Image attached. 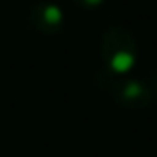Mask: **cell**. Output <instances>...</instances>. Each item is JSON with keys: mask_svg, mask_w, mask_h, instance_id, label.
<instances>
[{"mask_svg": "<svg viewBox=\"0 0 157 157\" xmlns=\"http://www.w3.org/2000/svg\"><path fill=\"white\" fill-rule=\"evenodd\" d=\"M96 86L105 92L117 105L125 107V109H145L153 101V94H151L149 84H145L139 78H133L131 74H111L105 68L96 72L94 76Z\"/></svg>", "mask_w": 157, "mask_h": 157, "instance_id": "obj_1", "label": "cell"}, {"mask_svg": "<svg viewBox=\"0 0 157 157\" xmlns=\"http://www.w3.org/2000/svg\"><path fill=\"white\" fill-rule=\"evenodd\" d=\"M100 54L104 68L111 74H131L139 60V46L135 36L121 26H109L101 34Z\"/></svg>", "mask_w": 157, "mask_h": 157, "instance_id": "obj_2", "label": "cell"}, {"mask_svg": "<svg viewBox=\"0 0 157 157\" xmlns=\"http://www.w3.org/2000/svg\"><path fill=\"white\" fill-rule=\"evenodd\" d=\"M28 24L34 32L42 36H56L64 28V10L56 2L38 0L28 12Z\"/></svg>", "mask_w": 157, "mask_h": 157, "instance_id": "obj_3", "label": "cell"}, {"mask_svg": "<svg viewBox=\"0 0 157 157\" xmlns=\"http://www.w3.org/2000/svg\"><path fill=\"white\" fill-rule=\"evenodd\" d=\"M74 2H76L80 8H86V10H96V8H100L105 0H74Z\"/></svg>", "mask_w": 157, "mask_h": 157, "instance_id": "obj_4", "label": "cell"}, {"mask_svg": "<svg viewBox=\"0 0 157 157\" xmlns=\"http://www.w3.org/2000/svg\"><path fill=\"white\" fill-rule=\"evenodd\" d=\"M149 88H151V94H153V98L157 100V72H153V76H151V84H149Z\"/></svg>", "mask_w": 157, "mask_h": 157, "instance_id": "obj_5", "label": "cell"}]
</instances>
